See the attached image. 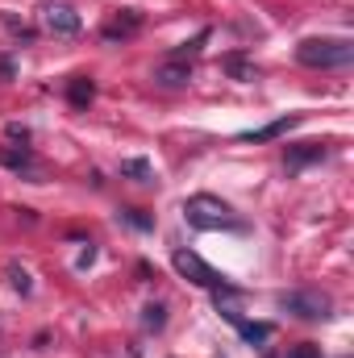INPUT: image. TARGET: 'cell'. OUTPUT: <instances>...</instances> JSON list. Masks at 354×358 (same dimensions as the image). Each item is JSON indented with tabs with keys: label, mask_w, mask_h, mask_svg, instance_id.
Instances as JSON below:
<instances>
[{
	"label": "cell",
	"mask_w": 354,
	"mask_h": 358,
	"mask_svg": "<svg viewBox=\"0 0 354 358\" xmlns=\"http://www.w3.org/2000/svg\"><path fill=\"white\" fill-rule=\"evenodd\" d=\"M279 308L292 313V317H300V321H325L330 308H334V300L325 292H317V287H296V292L279 296Z\"/></svg>",
	"instance_id": "obj_4"
},
{
	"label": "cell",
	"mask_w": 354,
	"mask_h": 358,
	"mask_svg": "<svg viewBox=\"0 0 354 358\" xmlns=\"http://www.w3.org/2000/svg\"><path fill=\"white\" fill-rule=\"evenodd\" d=\"M42 25H46L55 38H76V34L84 29L80 13H76L67 0H46V4H42Z\"/></svg>",
	"instance_id": "obj_5"
},
{
	"label": "cell",
	"mask_w": 354,
	"mask_h": 358,
	"mask_svg": "<svg viewBox=\"0 0 354 358\" xmlns=\"http://www.w3.org/2000/svg\"><path fill=\"white\" fill-rule=\"evenodd\" d=\"M0 21H4V25H8V29H13V34L21 38V42H34V29H29V25H21V21H17L13 13H0Z\"/></svg>",
	"instance_id": "obj_19"
},
{
	"label": "cell",
	"mask_w": 354,
	"mask_h": 358,
	"mask_svg": "<svg viewBox=\"0 0 354 358\" xmlns=\"http://www.w3.org/2000/svg\"><path fill=\"white\" fill-rule=\"evenodd\" d=\"M8 283H13L21 296H29V292H34V283H29V271H21V267H8Z\"/></svg>",
	"instance_id": "obj_18"
},
{
	"label": "cell",
	"mask_w": 354,
	"mask_h": 358,
	"mask_svg": "<svg viewBox=\"0 0 354 358\" xmlns=\"http://www.w3.org/2000/svg\"><path fill=\"white\" fill-rule=\"evenodd\" d=\"M300 121H304L300 113H288V117H279V121H267L263 129H246L242 142H255V146H259V142H275V138H283L288 129H296Z\"/></svg>",
	"instance_id": "obj_8"
},
{
	"label": "cell",
	"mask_w": 354,
	"mask_h": 358,
	"mask_svg": "<svg viewBox=\"0 0 354 358\" xmlns=\"http://www.w3.org/2000/svg\"><path fill=\"white\" fill-rule=\"evenodd\" d=\"M292 358H321V346H313V342H304V346H296Z\"/></svg>",
	"instance_id": "obj_20"
},
{
	"label": "cell",
	"mask_w": 354,
	"mask_h": 358,
	"mask_svg": "<svg viewBox=\"0 0 354 358\" xmlns=\"http://www.w3.org/2000/svg\"><path fill=\"white\" fill-rule=\"evenodd\" d=\"M267 358H271V355H267Z\"/></svg>",
	"instance_id": "obj_23"
},
{
	"label": "cell",
	"mask_w": 354,
	"mask_h": 358,
	"mask_svg": "<svg viewBox=\"0 0 354 358\" xmlns=\"http://www.w3.org/2000/svg\"><path fill=\"white\" fill-rule=\"evenodd\" d=\"M8 138H13V142H21V146H25V142H29V129H25V125H17V121H13V125H8Z\"/></svg>",
	"instance_id": "obj_21"
},
{
	"label": "cell",
	"mask_w": 354,
	"mask_h": 358,
	"mask_svg": "<svg viewBox=\"0 0 354 358\" xmlns=\"http://www.w3.org/2000/svg\"><path fill=\"white\" fill-rule=\"evenodd\" d=\"M138 29H142V13H138V8H117L100 38H104V42H125V38H134Z\"/></svg>",
	"instance_id": "obj_6"
},
{
	"label": "cell",
	"mask_w": 354,
	"mask_h": 358,
	"mask_svg": "<svg viewBox=\"0 0 354 358\" xmlns=\"http://www.w3.org/2000/svg\"><path fill=\"white\" fill-rule=\"evenodd\" d=\"M171 267L187 279V283H196V287H208V292H221V287H234L229 283V275L217 267H208L200 255H192V250H176L171 255Z\"/></svg>",
	"instance_id": "obj_3"
},
{
	"label": "cell",
	"mask_w": 354,
	"mask_h": 358,
	"mask_svg": "<svg viewBox=\"0 0 354 358\" xmlns=\"http://www.w3.org/2000/svg\"><path fill=\"white\" fill-rule=\"evenodd\" d=\"M208 38H213V34H208V29H200V34H196L192 42H183V46H179V50H176V59H179V63H187V55H200V46H204Z\"/></svg>",
	"instance_id": "obj_17"
},
{
	"label": "cell",
	"mask_w": 354,
	"mask_h": 358,
	"mask_svg": "<svg viewBox=\"0 0 354 358\" xmlns=\"http://www.w3.org/2000/svg\"><path fill=\"white\" fill-rule=\"evenodd\" d=\"M183 221L200 234H217V229H246V221L221 200V196H208V192H196L183 200Z\"/></svg>",
	"instance_id": "obj_1"
},
{
	"label": "cell",
	"mask_w": 354,
	"mask_h": 358,
	"mask_svg": "<svg viewBox=\"0 0 354 358\" xmlns=\"http://www.w3.org/2000/svg\"><path fill=\"white\" fill-rule=\"evenodd\" d=\"M159 88H187L192 84V67L187 63H179V59H171V63H163V67H155V76H150Z\"/></svg>",
	"instance_id": "obj_10"
},
{
	"label": "cell",
	"mask_w": 354,
	"mask_h": 358,
	"mask_svg": "<svg viewBox=\"0 0 354 358\" xmlns=\"http://www.w3.org/2000/svg\"><path fill=\"white\" fill-rule=\"evenodd\" d=\"M0 163L13 167V171H34V155L21 146V150H0Z\"/></svg>",
	"instance_id": "obj_15"
},
{
	"label": "cell",
	"mask_w": 354,
	"mask_h": 358,
	"mask_svg": "<svg viewBox=\"0 0 354 358\" xmlns=\"http://www.w3.org/2000/svg\"><path fill=\"white\" fill-rule=\"evenodd\" d=\"M0 80H13V59H0Z\"/></svg>",
	"instance_id": "obj_22"
},
{
	"label": "cell",
	"mask_w": 354,
	"mask_h": 358,
	"mask_svg": "<svg viewBox=\"0 0 354 358\" xmlns=\"http://www.w3.org/2000/svg\"><path fill=\"white\" fill-rule=\"evenodd\" d=\"M121 176L134 183H155V167L146 159H121Z\"/></svg>",
	"instance_id": "obj_12"
},
{
	"label": "cell",
	"mask_w": 354,
	"mask_h": 358,
	"mask_svg": "<svg viewBox=\"0 0 354 358\" xmlns=\"http://www.w3.org/2000/svg\"><path fill=\"white\" fill-rule=\"evenodd\" d=\"M296 63L313 71H334L354 63V42L351 38H304L296 46Z\"/></svg>",
	"instance_id": "obj_2"
},
{
	"label": "cell",
	"mask_w": 354,
	"mask_h": 358,
	"mask_svg": "<svg viewBox=\"0 0 354 358\" xmlns=\"http://www.w3.org/2000/svg\"><path fill=\"white\" fill-rule=\"evenodd\" d=\"M238 334H242V342L259 346V342H267L275 329H271V325H263V321H242V325H238Z\"/></svg>",
	"instance_id": "obj_14"
},
{
	"label": "cell",
	"mask_w": 354,
	"mask_h": 358,
	"mask_svg": "<svg viewBox=\"0 0 354 358\" xmlns=\"http://www.w3.org/2000/svg\"><path fill=\"white\" fill-rule=\"evenodd\" d=\"M163 325H167V304H159V300H155V304H146V308H142V329L159 334Z\"/></svg>",
	"instance_id": "obj_13"
},
{
	"label": "cell",
	"mask_w": 354,
	"mask_h": 358,
	"mask_svg": "<svg viewBox=\"0 0 354 358\" xmlns=\"http://www.w3.org/2000/svg\"><path fill=\"white\" fill-rule=\"evenodd\" d=\"M221 71H225L229 80H238V84H255V80H259V67H255V59H246L242 50L225 55V59H221Z\"/></svg>",
	"instance_id": "obj_9"
},
{
	"label": "cell",
	"mask_w": 354,
	"mask_h": 358,
	"mask_svg": "<svg viewBox=\"0 0 354 358\" xmlns=\"http://www.w3.org/2000/svg\"><path fill=\"white\" fill-rule=\"evenodd\" d=\"M330 150H325V142H296V146H283V163H288V171H300L304 163H321Z\"/></svg>",
	"instance_id": "obj_7"
},
{
	"label": "cell",
	"mask_w": 354,
	"mask_h": 358,
	"mask_svg": "<svg viewBox=\"0 0 354 358\" xmlns=\"http://www.w3.org/2000/svg\"><path fill=\"white\" fill-rule=\"evenodd\" d=\"M67 100H71V108H88L92 100H96V84H92L88 76H76L67 84Z\"/></svg>",
	"instance_id": "obj_11"
},
{
	"label": "cell",
	"mask_w": 354,
	"mask_h": 358,
	"mask_svg": "<svg viewBox=\"0 0 354 358\" xmlns=\"http://www.w3.org/2000/svg\"><path fill=\"white\" fill-rule=\"evenodd\" d=\"M121 221L134 225V229H155V217L146 208H121Z\"/></svg>",
	"instance_id": "obj_16"
}]
</instances>
